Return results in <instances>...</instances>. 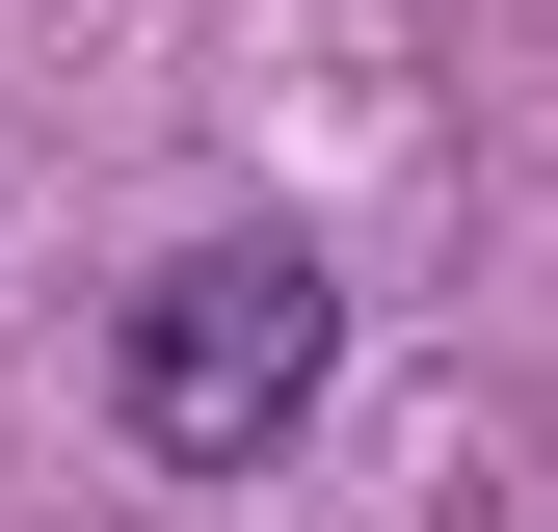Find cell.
Masks as SVG:
<instances>
[{
  "label": "cell",
  "mask_w": 558,
  "mask_h": 532,
  "mask_svg": "<svg viewBox=\"0 0 558 532\" xmlns=\"http://www.w3.org/2000/svg\"><path fill=\"white\" fill-rule=\"evenodd\" d=\"M319 373H345L319 240H186V266H133V319H107V426L160 452V480H266V452L319 426Z\"/></svg>",
  "instance_id": "obj_1"
}]
</instances>
